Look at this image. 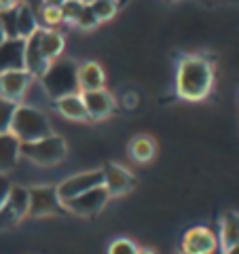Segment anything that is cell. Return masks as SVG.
I'll list each match as a JSON object with an SVG mask.
<instances>
[{"instance_id": "cell-1", "label": "cell", "mask_w": 239, "mask_h": 254, "mask_svg": "<svg viewBox=\"0 0 239 254\" xmlns=\"http://www.w3.org/2000/svg\"><path fill=\"white\" fill-rule=\"evenodd\" d=\"M214 87V64L203 55H186L178 64L176 91L182 100L199 102L208 98Z\"/></svg>"}, {"instance_id": "cell-2", "label": "cell", "mask_w": 239, "mask_h": 254, "mask_svg": "<svg viewBox=\"0 0 239 254\" xmlns=\"http://www.w3.org/2000/svg\"><path fill=\"white\" fill-rule=\"evenodd\" d=\"M78 64L72 60H53L47 66L45 72L38 76L45 93L51 100L63 98L70 93H81L78 91Z\"/></svg>"}, {"instance_id": "cell-3", "label": "cell", "mask_w": 239, "mask_h": 254, "mask_svg": "<svg viewBox=\"0 0 239 254\" xmlns=\"http://www.w3.org/2000/svg\"><path fill=\"white\" fill-rule=\"evenodd\" d=\"M11 133L19 142H34L51 136V123L43 110H38L34 106H26V104H17L15 110L13 123H11Z\"/></svg>"}, {"instance_id": "cell-4", "label": "cell", "mask_w": 239, "mask_h": 254, "mask_svg": "<svg viewBox=\"0 0 239 254\" xmlns=\"http://www.w3.org/2000/svg\"><path fill=\"white\" fill-rule=\"evenodd\" d=\"M66 153H68L66 140L58 136V133H51V136L34 142H21V157L32 161L34 165H41V168L60 165L66 159Z\"/></svg>"}, {"instance_id": "cell-5", "label": "cell", "mask_w": 239, "mask_h": 254, "mask_svg": "<svg viewBox=\"0 0 239 254\" xmlns=\"http://www.w3.org/2000/svg\"><path fill=\"white\" fill-rule=\"evenodd\" d=\"M63 201L60 199L55 187H30L28 189V216L43 218L63 214Z\"/></svg>"}, {"instance_id": "cell-6", "label": "cell", "mask_w": 239, "mask_h": 254, "mask_svg": "<svg viewBox=\"0 0 239 254\" xmlns=\"http://www.w3.org/2000/svg\"><path fill=\"white\" fill-rule=\"evenodd\" d=\"M110 195L104 185L100 187H93L89 190H85L83 195L74 197V199L70 201H63V208H66V212H72L76 214V216H83V218H93L98 216V214L104 210V205L108 203Z\"/></svg>"}, {"instance_id": "cell-7", "label": "cell", "mask_w": 239, "mask_h": 254, "mask_svg": "<svg viewBox=\"0 0 239 254\" xmlns=\"http://www.w3.org/2000/svg\"><path fill=\"white\" fill-rule=\"evenodd\" d=\"M100 185H104V168L78 172L74 176H68L63 182H60L55 189H58V195L61 201H70V199H74V197L83 195L85 190L100 187Z\"/></svg>"}, {"instance_id": "cell-8", "label": "cell", "mask_w": 239, "mask_h": 254, "mask_svg": "<svg viewBox=\"0 0 239 254\" xmlns=\"http://www.w3.org/2000/svg\"><path fill=\"white\" fill-rule=\"evenodd\" d=\"M28 216V189L13 185L9 199L0 208V231L11 229Z\"/></svg>"}, {"instance_id": "cell-9", "label": "cell", "mask_w": 239, "mask_h": 254, "mask_svg": "<svg viewBox=\"0 0 239 254\" xmlns=\"http://www.w3.org/2000/svg\"><path fill=\"white\" fill-rule=\"evenodd\" d=\"M32 76L28 70H9V72H0V98H6L21 104V100L26 98L28 87L32 85Z\"/></svg>"}, {"instance_id": "cell-10", "label": "cell", "mask_w": 239, "mask_h": 254, "mask_svg": "<svg viewBox=\"0 0 239 254\" xmlns=\"http://www.w3.org/2000/svg\"><path fill=\"white\" fill-rule=\"evenodd\" d=\"M218 248V237L210 227H193L182 235V252L186 254H214Z\"/></svg>"}, {"instance_id": "cell-11", "label": "cell", "mask_w": 239, "mask_h": 254, "mask_svg": "<svg viewBox=\"0 0 239 254\" xmlns=\"http://www.w3.org/2000/svg\"><path fill=\"white\" fill-rule=\"evenodd\" d=\"M104 187L110 197L127 195L135 187L133 174L119 163H106L104 165Z\"/></svg>"}, {"instance_id": "cell-12", "label": "cell", "mask_w": 239, "mask_h": 254, "mask_svg": "<svg viewBox=\"0 0 239 254\" xmlns=\"http://www.w3.org/2000/svg\"><path fill=\"white\" fill-rule=\"evenodd\" d=\"M87 115H89V121H102V119H108L115 113V98L113 93H108L106 89H95V91H81Z\"/></svg>"}, {"instance_id": "cell-13", "label": "cell", "mask_w": 239, "mask_h": 254, "mask_svg": "<svg viewBox=\"0 0 239 254\" xmlns=\"http://www.w3.org/2000/svg\"><path fill=\"white\" fill-rule=\"evenodd\" d=\"M9 70H26V41L23 38H6L0 45V72Z\"/></svg>"}, {"instance_id": "cell-14", "label": "cell", "mask_w": 239, "mask_h": 254, "mask_svg": "<svg viewBox=\"0 0 239 254\" xmlns=\"http://www.w3.org/2000/svg\"><path fill=\"white\" fill-rule=\"evenodd\" d=\"M47 66H49V62L45 60L41 49V28H38L34 34L26 38V70L38 78L47 70Z\"/></svg>"}, {"instance_id": "cell-15", "label": "cell", "mask_w": 239, "mask_h": 254, "mask_svg": "<svg viewBox=\"0 0 239 254\" xmlns=\"http://www.w3.org/2000/svg\"><path fill=\"white\" fill-rule=\"evenodd\" d=\"M21 157V142L11 131L0 133V172L9 174L17 168Z\"/></svg>"}, {"instance_id": "cell-16", "label": "cell", "mask_w": 239, "mask_h": 254, "mask_svg": "<svg viewBox=\"0 0 239 254\" xmlns=\"http://www.w3.org/2000/svg\"><path fill=\"white\" fill-rule=\"evenodd\" d=\"M78 91H95L104 89L106 85V74L98 62H85L78 66Z\"/></svg>"}, {"instance_id": "cell-17", "label": "cell", "mask_w": 239, "mask_h": 254, "mask_svg": "<svg viewBox=\"0 0 239 254\" xmlns=\"http://www.w3.org/2000/svg\"><path fill=\"white\" fill-rule=\"evenodd\" d=\"M53 106L63 119H70V121H89V115H87L81 93H70V95H63V98L53 100Z\"/></svg>"}, {"instance_id": "cell-18", "label": "cell", "mask_w": 239, "mask_h": 254, "mask_svg": "<svg viewBox=\"0 0 239 254\" xmlns=\"http://www.w3.org/2000/svg\"><path fill=\"white\" fill-rule=\"evenodd\" d=\"M127 155L135 163H148L157 155V142L150 136H146V133L133 136L129 140V146H127Z\"/></svg>"}, {"instance_id": "cell-19", "label": "cell", "mask_w": 239, "mask_h": 254, "mask_svg": "<svg viewBox=\"0 0 239 254\" xmlns=\"http://www.w3.org/2000/svg\"><path fill=\"white\" fill-rule=\"evenodd\" d=\"M239 244V212H225L220 218L218 248L225 252Z\"/></svg>"}, {"instance_id": "cell-20", "label": "cell", "mask_w": 239, "mask_h": 254, "mask_svg": "<svg viewBox=\"0 0 239 254\" xmlns=\"http://www.w3.org/2000/svg\"><path fill=\"white\" fill-rule=\"evenodd\" d=\"M41 28L36 19V13L28 4H15V30H17V38H26Z\"/></svg>"}, {"instance_id": "cell-21", "label": "cell", "mask_w": 239, "mask_h": 254, "mask_svg": "<svg viewBox=\"0 0 239 254\" xmlns=\"http://www.w3.org/2000/svg\"><path fill=\"white\" fill-rule=\"evenodd\" d=\"M63 36L60 32H55L53 28H43L41 26V49H43V55L47 62H53V60H60L61 53H63Z\"/></svg>"}, {"instance_id": "cell-22", "label": "cell", "mask_w": 239, "mask_h": 254, "mask_svg": "<svg viewBox=\"0 0 239 254\" xmlns=\"http://www.w3.org/2000/svg\"><path fill=\"white\" fill-rule=\"evenodd\" d=\"M87 4L91 6V11L95 17H98V21L113 19L119 11V0H91V2H87Z\"/></svg>"}, {"instance_id": "cell-23", "label": "cell", "mask_w": 239, "mask_h": 254, "mask_svg": "<svg viewBox=\"0 0 239 254\" xmlns=\"http://www.w3.org/2000/svg\"><path fill=\"white\" fill-rule=\"evenodd\" d=\"M41 17H43V28H55L60 26V23L63 21V15H61V6L60 2H49L45 4L41 9Z\"/></svg>"}, {"instance_id": "cell-24", "label": "cell", "mask_w": 239, "mask_h": 254, "mask_svg": "<svg viewBox=\"0 0 239 254\" xmlns=\"http://www.w3.org/2000/svg\"><path fill=\"white\" fill-rule=\"evenodd\" d=\"M15 110H17V104H15V102L6 100V98H0V133L11 131Z\"/></svg>"}, {"instance_id": "cell-25", "label": "cell", "mask_w": 239, "mask_h": 254, "mask_svg": "<svg viewBox=\"0 0 239 254\" xmlns=\"http://www.w3.org/2000/svg\"><path fill=\"white\" fill-rule=\"evenodd\" d=\"M60 6H61L63 21L76 23V19H78V15H81V11H83L85 2H83V0H61Z\"/></svg>"}, {"instance_id": "cell-26", "label": "cell", "mask_w": 239, "mask_h": 254, "mask_svg": "<svg viewBox=\"0 0 239 254\" xmlns=\"http://www.w3.org/2000/svg\"><path fill=\"white\" fill-rule=\"evenodd\" d=\"M135 252H138V246H135V242L127 240V237H119L108 248V254H135Z\"/></svg>"}, {"instance_id": "cell-27", "label": "cell", "mask_w": 239, "mask_h": 254, "mask_svg": "<svg viewBox=\"0 0 239 254\" xmlns=\"http://www.w3.org/2000/svg\"><path fill=\"white\" fill-rule=\"evenodd\" d=\"M98 17L93 15V11H91V6L85 2V6H83V11H81V15H78V19H76V23L74 26H78V28H83V30H91V28H95L98 26Z\"/></svg>"}, {"instance_id": "cell-28", "label": "cell", "mask_w": 239, "mask_h": 254, "mask_svg": "<svg viewBox=\"0 0 239 254\" xmlns=\"http://www.w3.org/2000/svg\"><path fill=\"white\" fill-rule=\"evenodd\" d=\"M11 190H13V182L9 180V176H6V174L0 172V208H2L4 201L9 199Z\"/></svg>"}, {"instance_id": "cell-29", "label": "cell", "mask_w": 239, "mask_h": 254, "mask_svg": "<svg viewBox=\"0 0 239 254\" xmlns=\"http://www.w3.org/2000/svg\"><path fill=\"white\" fill-rule=\"evenodd\" d=\"M15 4H17V0H0V11H4V9H13Z\"/></svg>"}, {"instance_id": "cell-30", "label": "cell", "mask_w": 239, "mask_h": 254, "mask_svg": "<svg viewBox=\"0 0 239 254\" xmlns=\"http://www.w3.org/2000/svg\"><path fill=\"white\" fill-rule=\"evenodd\" d=\"M6 38H9V36H6V32H4V28H2V23H0V45H2Z\"/></svg>"}, {"instance_id": "cell-31", "label": "cell", "mask_w": 239, "mask_h": 254, "mask_svg": "<svg viewBox=\"0 0 239 254\" xmlns=\"http://www.w3.org/2000/svg\"><path fill=\"white\" fill-rule=\"evenodd\" d=\"M222 254H239V244L237 246H233V248H229V250H225Z\"/></svg>"}, {"instance_id": "cell-32", "label": "cell", "mask_w": 239, "mask_h": 254, "mask_svg": "<svg viewBox=\"0 0 239 254\" xmlns=\"http://www.w3.org/2000/svg\"><path fill=\"white\" fill-rule=\"evenodd\" d=\"M135 254H157L155 250H150V248H138V252Z\"/></svg>"}, {"instance_id": "cell-33", "label": "cell", "mask_w": 239, "mask_h": 254, "mask_svg": "<svg viewBox=\"0 0 239 254\" xmlns=\"http://www.w3.org/2000/svg\"><path fill=\"white\" fill-rule=\"evenodd\" d=\"M205 2H214V0H205Z\"/></svg>"}, {"instance_id": "cell-34", "label": "cell", "mask_w": 239, "mask_h": 254, "mask_svg": "<svg viewBox=\"0 0 239 254\" xmlns=\"http://www.w3.org/2000/svg\"><path fill=\"white\" fill-rule=\"evenodd\" d=\"M83 2H91V0H83Z\"/></svg>"}, {"instance_id": "cell-35", "label": "cell", "mask_w": 239, "mask_h": 254, "mask_svg": "<svg viewBox=\"0 0 239 254\" xmlns=\"http://www.w3.org/2000/svg\"><path fill=\"white\" fill-rule=\"evenodd\" d=\"M178 254H186V252H182V250H180V252H178Z\"/></svg>"}]
</instances>
